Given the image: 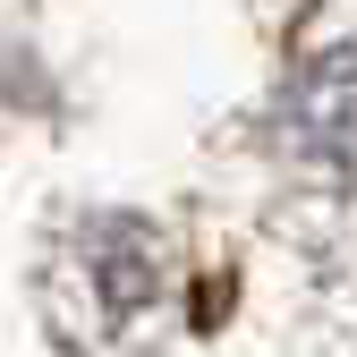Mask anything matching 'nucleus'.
I'll return each mask as SVG.
<instances>
[{
    "mask_svg": "<svg viewBox=\"0 0 357 357\" xmlns=\"http://www.w3.org/2000/svg\"><path fill=\"white\" fill-rule=\"evenodd\" d=\"M170 238L145 213H77L43 255V315L77 357H137L170 315Z\"/></svg>",
    "mask_w": 357,
    "mask_h": 357,
    "instance_id": "f257e3e1",
    "label": "nucleus"
},
{
    "mask_svg": "<svg viewBox=\"0 0 357 357\" xmlns=\"http://www.w3.org/2000/svg\"><path fill=\"white\" fill-rule=\"evenodd\" d=\"M281 145L315 170H357V52H315L289 85H281Z\"/></svg>",
    "mask_w": 357,
    "mask_h": 357,
    "instance_id": "f03ea898",
    "label": "nucleus"
}]
</instances>
